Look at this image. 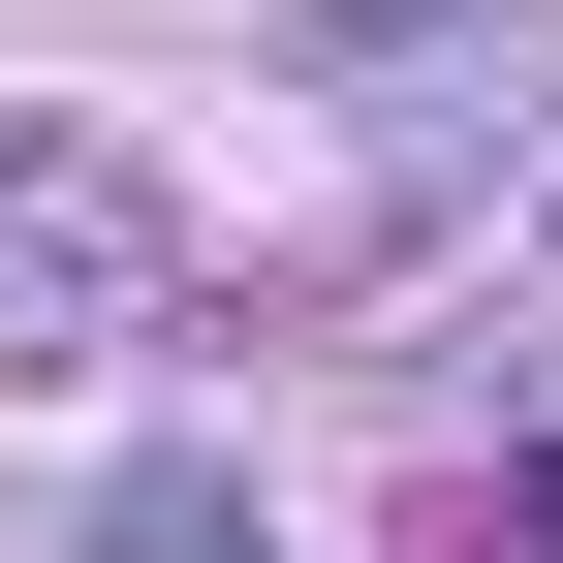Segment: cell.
<instances>
[{
	"instance_id": "3",
	"label": "cell",
	"mask_w": 563,
	"mask_h": 563,
	"mask_svg": "<svg viewBox=\"0 0 563 563\" xmlns=\"http://www.w3.org/2000/svg\"><path fill=\"white\" fill-rule=\"evenodd\" d=\"M470 32V0H313V63H439Z\"/></svg>"
},
{
	"instance_id": "1",
	"label": "cell",
	"mask_w": 563,
	"mask_h": 563,
	"mask_svg": "<svg viewBox=\"0 0 563 563\" xmlns=\"http://www.w3.org/2000/svg\"><path fill=\"white\" fill-rule=\"evenodd\" d=\"M157 282H188V220H157V188H125V157H63V125H0V313H157Z\"/></svg>"
},
{
	"instance_id": "2",
	"label": "cell",
	"mask_w": 563,
	"mask_h": 563,
	"mask_svg": "<svg viewBox=\"0 0 563 563\" xmlns=\"http://www.w3.org/2000/svg\"><path fill=\"white\" fill-rule=\"evenodd\" d=\"M95 563H251V501H220V470H125V532Z\"/></svg>"
}]
</instances>
